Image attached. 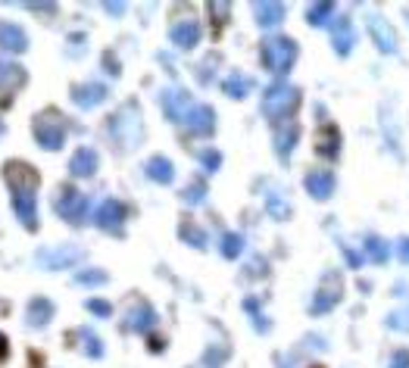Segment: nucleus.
I'll use <instances>...</instances> for the list:
<instances>
[{
  "instance_id": "nucleus-1",
  "label": "nucleus",
  "mask_w": 409,
  "mask_h": 368,
  "mask_svg": "<svg viewBox=\"0 0 409 368\" xmlns=\"http://www.w3.org/2000/svg\"><path fill=\"white\" fill-rule=\"evenodd\" d=\"M4 182L10 187L16 218H19L28 231H35L38 228V184H41V175H38L28 162H6Z\"/></svg>"
},
{
  "instance_id": "nucleus-2",
  "label": "nucleus",
  "mask_w": 409,
  "mask_h": 368,
  "mask_svg": "<svg viewBox=\"0 0 409 368\" xmlns=\"http://www.w3.org/2000/svg\"><path fill=\"white\" fill-rule=\"evenodd\" d=\"M107 131H109L113 144L119 147L122 153L135 150V147L141 144V138H144V119H141L138 104H125V106L116 109V113L109 116V122H107Z\"/></svg>"
},
{
  "instance_id": "nucleus-3",
  "label": "nucleus",
  "mask_w": 409,
  "mask_h": 368,
  "mask_svg": "<svg viewBox=\"0 0 409 368\" xmlns=\"http://www.w3.org/2000/svg\"><path fill=\"white\" fill-rule=\"evenodd\" d=\"M297 104H300V91L285 82H275L272 88H266V94H263V113H266V119H272V122H285L297 109Z\"/></svg>"
},
{
  "instance_id": "nucleus-4",
  "label": "nucleus",
  "mask_w": 409,
  "mask_h": 368,
  "mask_svg": "<svg viewBox=\"0 0 409 368\" xmlns=\"http://www.w3.org/2000/svg\"><path fill=\"white\" fill-rule=\"evenodd\" d=\"M35 140L44 147V150H60L66 144V119L57 113V109H44V113L35 116Z\"/></svg>"
},
{
  "instance_id": "nucleus-5",
  "label": "nucleus",
  "mask_w": 409,
  "mask_h": 368,
  "mask_svg": "<svg viewBox=\"0 0 409 368\" xmlns=\"http://www.w3.org/2000/svg\"><path fill=\"white\" fill-rule=\"evenodd\" d=\"M297 60V44L290 38H269L263 41V66L272 75H288Z\"/></svg>"
},
{
  "instance_id": "nucleus-6",
  "label": "nucleus",
  "mask_w": 409,
  "mask_h": 368,
  "mask_svg": "<svg viewBox=\"0 0 409 368\" xmlns=\"http://www.w3.org/2000/svg\"><path fill=\"white\" fill-rule=\"evenodd\" d=\"M53 209H57V216L66 218L69 225H82L84 218H88L91 203H88V197H84L82 191H75V187L66 184V187H60L57 197H53Z\"/></svg>"
},
{
  "instance_id": "nucleus-7",
  "label": "nucleus",
  "mask_w": 409,
  "mask_h": 368,
  "mask_svg": "<svg viewBox=\"0 0 409 368\" xmlns=\"http://www.w3.org/2000/svg\"><path fill=\"white\" fill-rule=\"evenodd\" d=\"M341 296H344L341 272H325L316 287V296H312V303H310V312L312 316H325V312H332L337 303H341Z\"/></svg>"
},
{
  "instance_id": "nucleus-8",
  "label": "nucleus",
  "mask_w": 409,
  "mask_h": 368,
  "mask_svg": "<svg viewBox=\"0 0 409 368\" xmlns=\"http://www.w3.org/2000/svg\"><path fill=\"white\" fill-rule=\"evenodd\" d=\"M38 265L47 272H62V269H72L84 260V250L75 247V244H62V247H47V250H38Z\"/></svg>"
},
{
  "instance_id": "nucleus-9",
  "label": "nucleus",
  "mask_w": 409,
  "mask_h": 368,
  "mask_svg": "<svg viewBox=\"0 0 409 368\" xmlns=\"http://www.w3.org/2000/svg\"><path fill=\"white\" fill-rule=\"evenodd\" d=\"M94 225L107 234H122V225H125V206L119 200H104L97 209H94Z\"/></svg>"
},
{
  "instance_id": "nucleus-10",
  "label": "nucleus",
  "mask_w": 409,
  "mask_h": 368,
  "mask_svg": "<svg viewBox=\"0 0 409 368\" xmlns=\"http://www.w3.org/2000/svg\"><path fill=\"white\" fill-rule=\"evenodd\" d=\"M156 325V312L147 300H135L129 306V312L122 316V328L125 331H135V334H147Z\"/></svg>"
},
{
  "instance_id": "nucleus-11",
  "label": "nucleus",
  "mask_w": 409,
  "mask_h": 368,
  "mask_svg": "<svg viewBox=\"0 0 409 368\" xmlns=\"http://www.w3.org/2000/svg\"><path fill=\"white\" fill-rule=\"evenodd\" d=\"M182 125L191 131V135L209 138L212 131H216V113H212V106H207V104H194V109L185 116Z\"/></svg>"
},
{
  "instance_id": "nucleus-12",
  "label": "nucleus",
  "mask_w": 409,
  "mask_h": 368,
  "mask_svg": "<svg viewBox=\"0 0 409 368\" xmlns=\"http://www.w3.org/2000/svg\"><path fill=\"white\" fill-rule=\"evenodd\" d=\"M160 104H163V113H166L172 122H185V116H187V113H191V109H194V100H191V94H187V91H182V88L163 91Z\"/></svg>"
},
{
  "instance_id": "nucleus-13",
  "label": "nucleus",
  "mask_w": 409,
  "mask_h": 368,
  "mask_svg": "<svg viewBox=\"0 0 409 368\" xmlns=\"http://www.w3.org/2000/svg\"><path fill=\"white\" fill-rule=\"evenodd\" d=\"M303 184H306V194H310L312 200H332V194L337 187V178H334V172H328V169H316V172L306 175Z\"/></svg>"
},
{
  "instance_id": "nucleus-14",
  "label": "nucleus",
  "mask_w": 409,
  "mask_h": 368,
  "mask_svg": "<svg viewBox=\"0 0 409 368\" xmlns=\"http://www.w3.org/2000/svg\"><path fill=\"white\" fill-rule=\"evenodd\" d=\"M107 97H109V91H107V84H100V82H82V84L72 88V104L82 106V109H91V106L104 104Z\"/></svg>"
},
{
  "instance_id": "nucleus-15",
  "label": "nucleus",
  "mask_w": 409,
  "mask_h": 368,
  "mask_svg": "<svg viewBox=\"0 0 409 368\" xmlns=\"http://www.w3.org/2000/svg\"><path fill=\"white\" fill-rule=\"evenodd\" d=\"M369 35H372V41L381 53H397V35L391 28V22H384L381 16H369Z\"/></svg>"
},
{
  "instance_id": "nucleus-16",
  "label": "nucleus",
  "mask_w": 409,
  "mask_h": 368,
  "mask_svg": "<svg viewBox=\"0 0 409 368\" xmlns=\"http://www.w3.org/2000/svg\"><path fill=\"white\" fill-rule=\"evenodd\" d=\"M285 13H288L285 4H278V0H259V4H253V16L259 28H278L285 22Z\"/></svg>"
},
{
  "instance_id": "nucleus-17",
  "label": "nucleus",
  "mask_w": 409,
  "mask_h": 368,
  "mask_svg": "<svg viewBox=\"0 0 409 368\" xmlns=\"http://www.w3.org/2000/svg\"><path fill=\"white\" fill-rule=\"evenodd\" d=\"M297 140H300V125H297V122H278L272 144H275V153H278L281 160H288V156L294 153Z\"/></svg>"
},
{
  "instance_id": "nucleus-18",
  "label": "nucleus",
  "mask_w": 409,
  "mask_h": 368,
  "mask_svg": "<svg viewBox=\"0 0 409 368\" xmlns=\"http://www.w3.org/2000/svg\"><path fill=\"white\" fill-rule=\"evenodd\" d=\"M169 38H172V44H175L178 50H191V47L200 44V26L194 19H182V22H175V26L169 28Z\"/></svg>"
},
{
  "instance_id": "nucleus-19",
  "label": "nucleus",
  "mask_w": 409,
  "mask_h": 368,
  "mask_svg": "<svg viewBox=\"0 0 409 368\" xmlns=\"http://www.w3.org/2000/svg\"><path fill=\"white\" fill-rule=\"evenodd\" d=\"M100 166V156L94 147H78L72 153V160H69V172H72L75 178H91L94 172Z\"/></svg>"
},
{
  "instance_id": "nucleus-20",
  "label": "nucleus",
  "mask_w": 409,
  "mask_h": 368,
  "mask_svg": "<svg viewBox=\"0 0 409 368\" xmlns=\"http://www.w3.org/2000/svg\"><path fill=\"white\" fill-rule=\"evenodd\" d=\"M0 50L26 53L28 50V35L16 26V22H0Z\"/></svg>"
},
{
  "instance_id": "nucleus-21",
  "label": "nucleus",
  "mask_w": 409,
  "mask_h": 368,
  "mask_svg": "<svg viewBox=\"0 0 409 368\" xmlns=\"http://www.w3.org/2000/svg\"><path fill=\"white\" fill-rule=\"evenodd\" d=\"M50 318H53V303L47 300V296H35V300L28 303V309H26V325L28 328H44V325H50Z\"/></svg>"
},
{
  "instance_id": "nucleus-22",
  "label": "nucleus",
  "mask_w": 409,
  "mask_h": 368,
  "mask_svg": "<svg viewBox=\"0 0 409 368\" xmlns=\"http://www.w3.org/2000/svg\"><path fill=\"white\" fill-rule=\"evenodd\" d=\"M144 172L156 184H169L172 178H175V166H172V160H166V156H151V160L144 162Z\"/></svg>"
},
{
  "instance_id": "nucleus-23",
  "label": "nucleus",
  "mask_w": 409,
  "mask_h": 368,
  "mask_svg": "<svg viewBox=\"0 0 409 368\" xmlns=\"http://www.w3.org/2000/svg\"><path fill=\"white\" fill-rule=\"evenodd\" d=\"M22 84H26V69L16 66V62L0 60V94H13Z\"/></svg>"
},
{
  "instance_id": "nucleus-24",
  "label": "nucleus",
  "mask_w": 409,
  "mask_h": 368,
  "mask_svg": "<svg viewBox=\"0 0 409 368\" xmlns=\"http://www.w3.org/2000/svg\"><path fill=\"white\" fill-rule=\"evenodd\" d=\"M332 41H334V50L337 57H347L353 50V44H356V31H353V22L350 19H341L332 31Z\"/></svg>"
},
{
  "instance_id": "nucleus-25",
  "label": "nucleus",
  "mask_w": 409,
  "mask_h": 368,
  "mask_svg": "<svg viewBox=\"0 0 409 368\" xmlns=\"http://www.w3.org/2000/svg\"><path fill=\"white\" fill-rule=\"evenodd\" d=\"M316 147H319V153H322V156L334 160V156L341 153V131H337L332 122H325V125H322V131H319Z\"/></svg>"
},
{
  "instance_id": "nucleus-26",
  "label": "nucleus",
  "mask_w": 409,
  "mask_h": 368,
  "mask_svg": "<svg viewBox=\"0 0 409 368\" xmlns=\"http://www.w3.org/2000/svg\"><path fill=\"white\" fill-rule=\"evenodd\" d=\"M266 213H269L275 222H285V218L290 216V203H288V197L278 191V187H272V191L266 194Z\"/></svg>"
},
{
  "instance_id": "nucleus-27",
  "label": "nucleus",
  "mask_w": 409,
  "mask_h": 368,
  "mask_svg": "<svg viewBox=\"0 0 409 368\" xmlns=\"http://www.w3.org/2000/svg\"><path fill=\"white\" fill-rule=\"evenodd\" d=\"M388 256H391V244L388 240H381V238H366V244H363V260L369 262H375V265H384L388 262Z\"/></svg>"
},
{
  "instance_id": "nucleus-28",
  "label": "nucleus",
  "mask_w": 409,
  "mask_h": 368,
  "mask_svg": "<svg viewBox=\"0 0 409 368\" xmlns=\"http://www.w3.org/2000/svg\"><path fill=\"white\" fill-rule=\"evenodd\" d=\"M334 10H337V6L332 4V0L312 4L310 10H306V22H310L312 28H322V26H328V22H334Z\"/></svg>"
},
{
  "instance_id": "nucleus-29",
  "label": "nucleus",
  "mask_w": 409,
  "mask_h": 368,
  "mask_svg": "<svg viewBox=\"0 0 409 368\" xmlns=\"http://www.w3.org/2000/svg\"><path fill=\"white\" fill-rule=\"evenodd\" d=\"M250 88H253V82H250L247 75H241V72H231L222 82V91H225V97H231V100H244L250 94Z\"/></svg>"
},
{
  "instance_id": "nucleus-30",
  "label": "nucleus",
  "mask_w": 409,
  "mask_h": 368,
  "mask_svg": "<svg viewBox=\"0 0 409 368\" xmlns=\"http://www.w3.org/2000/svg\"><path fill=\"white\" fill-rule=\"evenodd\" d=\"M178 238H182L185 244H191L194 250L207 247V231H203L200 225H194V222H182V225H178Z\"/></svg>"
},
{
  "instance_id": "nucleus-31",
  "label": "nucleus",
  "mask_w": 409,
  "mask_h": 368,
  "mask_svg": "<svg viewBox=\"0 0 409 368\" xmlns=\"http://www.w3.org/2000/svg\"><path fill=\"white\" fill-rule=\"evenodd\" d=\"M182 197H185V203H194V206L207 200V182H203V175H194L191 182H187V187H185Z\"/></svg>"
},
{
  "instance_id": "nucleus-32",
  "label": "nucleus",
  "mask_w": 409,
  "mask_h": 368,
  "mask_svg": "<svg viewBox=\"0 0 409 368\" xmlns=\"http://www.w3.org/2000/svg\"><path fill=\"white\" fill-rule=\"evenodd\" d=\"M219 250H222L225 260H238V256L244 253V238H241V234H234V231H228V234H222V244H219Z\"/></svg>"
},
{
  "instance_id": "nucleus-33",
  "label": "nucleus",
  "mask_w": 409,
  "mask_h": 368,
  "mask_svg": "<svg viewBox=\"0 0 409 368\" xmlns=\"http://www.w3.org/2000/svg\"><path fill=\"white\" fill-rule=\"evenodd\" d=\"M78 338L84 340V353H88V356H94V359L104 356V343H100V338L91 331V328H82V331H78Z\"/></svg>"
},
{
  "instance_id": "nucleus-34",
  "label": "nucleus",
  "mask_w": 409,
  "mask_h": 368,
  "mask_svg": "<svg viewBox=\"0 0 409 368\" xmlns=\"http://www.w3.org/2000/svg\"><path fill=\"white\" fill-rule=\"evenodd\" d=\"M388 328H394V331H406V334H409V306L391 312V316H388Z\"/></svg>"
},
{
  "instance_id": "nucleus-35",
  "label": "nucleus",
  "mask_w": 409,
  "mask_h": 368,
  "mask_svg": "<svg viewBox=\"0 0 409 368\" xmlns=\"http://www.w3.org/2000/svg\"><path fill=\"white\" fill-rule=\"evenodd\" d=\"M200 162H203V172H207V175H212V172H219V166H222V156H219V150H203L200 153Z\"/></svg>"
},
{
  "instance_id": "nucleus-36",
  "label": "nucleus",
  "mask_w": 409,
  "mask_h": 368,
  "mask_svg": "<svg viewBox=\"0 0 409 368\" xmlns=\"http://www.w3.org/2000/svg\"><path fill=\"white\" fill-rule=\"evenodd\" d=\"M225 359H228V347H219V350H207V356H203V362H207L209 368L212 365H225Z\"/></svg>"
},
{
  "instance_id": "nucleus-37",
  "label": "nucleus",
  "mask_w": 409,
  "mask_h": 368,
  "mask_svg": "<svg viewBox=\"0 0 409 368\" xmlns=\"http://www.w3.org/2000/svg\"><path fill=\"white\" fill-rule=\"evenodd\" d=\"M78 284H107V275L104 272H97V269H91V272H82V275H75Z\"/></svg>"
},
{
  "instance_id": "nucleus-38",
  "label": "nucleus",
  "mask_w": 409,
  "mask_h": 368,
  "mask_svg": "<svg viewBox=\"0 0 409 368\" xmlns=\"http://www.w3.org/2000/svg\"><path fill=\"white\" fill-rule=\"evenodd\" d=\"M388 368H409V350L406 347L403 350H394V353H391Z\"/></svg>"
},
{
  "instance_id": "nucleus-39",
  "label": "nucleus",
  "mask_w": 409,
  "mask_h": 368,
  "mask_svg": "<svg viewBox=\"0 0 409 368\" xmlns=\"http://www.w3.org/2000/svg\"><path fill=\"white\" fill-rule=\"evenodd\" d=\"M88 309L94 312V316H100V318H107L109 312H113V306H109L107 300H88Z\"/></svg>"
},
{
  "instance_id": "nucleus-40",
  "label": "nucleus",
  "mask_w": 409,
  "mask_h": 368,
  "mask_svg": "<svg viewBox=\"0 0 409 368\" xmlns=\"http://www.w3.org/2000/svg\"><path fill=\"white\" fill-rule=\"evenodd\" d=\"M341 250H344V256H347V262L353 265V269H356V265H363V256H359V253H353V250H350L347 244H341Z\"/></svg>"
},
{
  "instance_id": "nucleus-41",
  "label": "nucleus",
  "mask_w": 409,
  "mask_h": 368,
  "mask_svg": "<svg viewBox=\"0 0 409 368\" xmlns=\"http://www.w3.org/2000/svg\"><path fill=\"white\" fill-rule=\"evenodd\" d=\"M104 10H107L109 16H122V13H125V4H104Z\"/></svg>"
},
{
  "instance_id": "nucleus-42",
  "label": "nucleus",
  "mask_w": 409,
  "mask_h": 368,
  "mask_svg": "<svg viewBox=\"0 0 409 368\" xmlns=\"http://www.w3.org/2000/svg\"><path fill=\"white\" fill-rule=\"evenodd\" d=\"M6 356H10V343H6V338L0 334V362H4Z\"/></svg>"
},
{
  "instance_id": "nucleus-43",
  "label": "nucleus",
  "mask_w": 409,
  "mask_h": 368,
  "mask_svg": "<svg viewBox=\"0 0 409 368\" xmlns=\"http://www.w3.org/2000/svg\"><path fill=\"white\" fill-rule=\"evenodd\" d=\"M400 253H403L406 260H409V238H403V240H400Z\"/></svg>"
},
{
  "instance_id": "nucleus-44",
  "label": "nucleus",
  "mask_w": 409,
  "mask_h": 368,
  "mask_svg": "<svg viewBox=\"0 0 409 368\" xmlns=\"http://www.w3.org/2000/svg\"><path fill=\"white\" fill-rule=\"evenodd\" d=\"M0 135H4V125H0Z\"/></svg>"
}]
</instances>
